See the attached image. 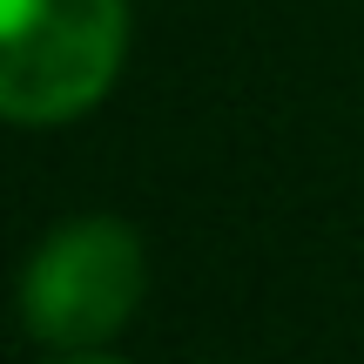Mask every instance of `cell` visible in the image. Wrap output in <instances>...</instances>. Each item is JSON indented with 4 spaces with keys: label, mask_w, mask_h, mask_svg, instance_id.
I'll list each match as a JSON object with an SVG mask.
<instances>
[{
    "label": "cell",
    "mask_w": 364,
    "mask_h": 364,
    "mask_svg": "<svg viewBox=\"0 0 364 364\" xmlns=\"http://www.w3.org/2000/svg\"><path fill=\"white\" fill-rule=\"evenodd\" d=\"M129 0H0V122H75L115 88Z\"/></svg>",
    "instance_id": "6da1fadb"
},
{
    "label": "cell",
    "mask_w": 364,
    "mask_h": 364,
    "mask_svg": "<svg viewBox=\"0 0 364 364\" xmlns=\"http://www.w3.org/2000/svg\"><path fill=\"white\" fill-rule=\"evenodd\" d=\"M68 364H115V358H68Z\"/></svg>",
    "instance_id": "3957f363"
},
{
    "label": "cell",
    "mask_w": 364,
    "mask_h": 364,
    "mask_svg": "<svg viewBox=\"0 0 364 364\" xmlns=\"http://www.w3.org/2000/svg\"><path fill=\"white\" fill-rule=\"evenodd\" d=\"M142 304V236L115 216H75L34 250L21 277V317L41 344L88 351L115 338Z\"/></svg>",
    "instance_id": "7a4b0ae2"
}]
</instances>
